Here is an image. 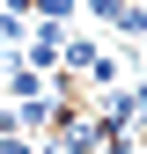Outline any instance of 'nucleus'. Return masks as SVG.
<instances>
[{
  "label": "nucleus",
  "mask_w": 147,
  "mask_h": 154,
  "mask_svg": "<svg viewBox=\"0 0 147 154\" xmlns=\"http://www.w3.org/2000/svg\"><path fill=\"white\" fill-rule=\"evenodd\" d=\"M59 59H66V29H52V22H30V44H22V66H37L52 81L59 73Z\"/></svg>",
  "instance_id": "nucleus-1"
},
{
  "label": "nucleus",
  "mask_w": 147,
  "mask_h": 154,
  "mask_svg": "<svg viewBox=\"0 0 147 154\" xmlns=\"http://www.w3.org/2000/svg\"><path fill=\"white\" fill-rule=\"evenodd\" d=\"M22 44H30V15H22V8H0V51L22 59Z\"/></svg>",
  "instance_id": "nucleus-2"
},
{
  "label": "nucleus",
  "mask_w": 147,
  "mask_h": 154,
  "mask_svg": "<svg viewBox=\"0 0 147 154\" xmlns=\"http://www.w3.org/2000/svg\"><path fill=\"white\" fill-rule=\"evenodd\" d=\"M81 8V0H30V22H52V29H66V15Z\"/></svg>",
  "instance_id": "nucleus-3"
},
{
  "label": "nucleus",
  "mask_w": 147,
  "mask_h": 154,
  "mask_svg": "<svg viewBox=\"0 0 147 154\" xmlns=\"http://www.w3.org/2000/svg\"><path fill=\"white\" fill-rule=\"evenodd\" d=\"M0 154H44L37 140H22V132H0Z\"/></svg>",
  "instance_id": "nucleus-4"
},
{
  "label": "nucleus",
  "mask_w": 147,
  "mask_h": 154,
  "mask_svg": "<svg viewBox=\"0 0 147 154\" xmlns=\"http://www.w3.org/2000/svg\"><path fill=\"white\" fill-rule=\"evenodd\" d=\"M125 95H133V132H140V125H147V81H133Z\"/></svg>",
  "instance_id": "nucleus-5"
},
{
  "label": "nucleus",
  "mask_w": 147,
  "mask_h": 154,
  "mask_svg": "<svg viewBox=\"0 0 147 154\" xmlns=\"http://www.w3.org/2000/svg\"><path fill=\"white\" fill-rule=\"evenodd\" d=\"M140 59H147V37H140Z\"/></svg>",
  "instance_id": "nucleus-6"
}]
</instances>
